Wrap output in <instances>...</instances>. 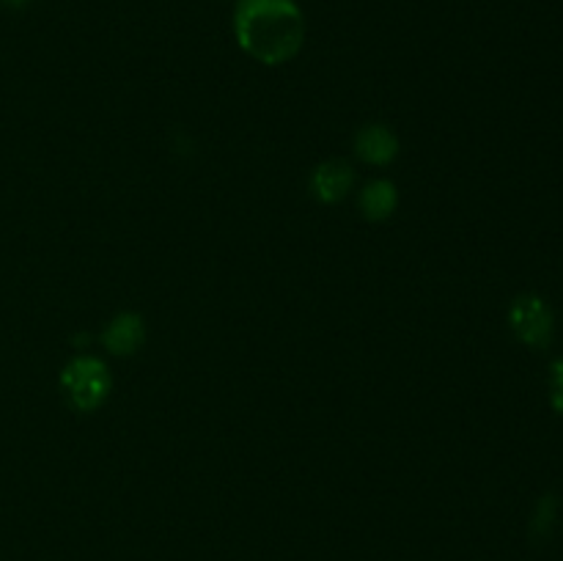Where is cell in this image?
I'll return each mask as SVG.
<instances>
[{
  "label": "cell",
  "mask_w": 563,
  "mask_h": 561,
  "mask_svg": "<svg viewBox=\"0 0 563 561\" xmlns=\"http://www.w3.org/2000/svg\"><path fill=\"white\" fill-rule=\"evenodd\" d=\"M234 33L247 55L275 66L300 53L306 22L291 0H240Z\"/></svg>",
  "instance_id": "6da1fadb"
},
{
  "label": "cell",
  "mask_w": 563,
  "mask_h": 561,
  "mask_svg": "<svg viewBox=\"0 0 563 561\" xmlns=\"http://www.w3.org/2000/svg\"><path fill=\"white\" fill-rule=\"evenodd\" d=\"M60 388L75 410L91 413L102 407V402L110 394V372L99 358L82 355L66 363L60 372Z\"/></svg>",
  "instance_id": "7a4b0ae2"
},
{
  "label": "cell",
  "mask_w": 563,
  "mask_h": 561,
  "mask_svg": "<svg viewBox=\"0 0 563 561\" xmlns=\"http://www.w3.org/2000/svg\"><path fill=\"white\" fill-rule=\"evenodd\" d=\"M509 324L522 344L544 350L553 339V311L539 295H520L509 308Z\"/></svg>",
  "instance_id": "3957f363"
},
{
  "label": "cell",
  "mask_w": 563,
  "mask_h": 561,
  "mask_svg": "<svg viewBox=\"0 0 563 561\" xmlns=\"http://www.w3.org/2000/svg\"><path fill=\"white\" fill-rule=\"evenodd\" d=\"M355 185V170L344 160H328L311 176V193L322 204H339Z\"/></svg>",
  "instance_id": "277c9868"
},
{
  "label": "cell",
  "mask_w": 563,
  "mask_h": 561,
  "mask_svg": "<svg viewBox=\"0 0 563 561\" xmlns=\"http://www.w3.org/2000/svg\"><path fill=\"white\" fill-rule=\"evenodd\" d=\"M355 154L363 163L388 165L390 160H396V154H399V141H396L394 132L383 124L361 127V132L355 135Z\"/></svg>",
  "instance_id": "5b68a950"
},
{
  "label": "cell",
  "mask_w": 563,
  "mask_h": 561,
  "mask_svg": "<svg viewBox=\"0 0 563 561\" xmlns=\"http://www.w3.org/2000/svg\"><path fill=\"white\" fill-rule=\"evenodd\" d=\"M104 346L113 355H135L141 344L146 341V328L137 314H119L102 333Z\"/></svg>",
  "instance_id": "8992f818"
},
{
  "label": "cell",
  "mask_w": 563,
  "mask_h": 561,
  "mask_svg": "<svg viewBox=\"0 0 563 561\" xmlns=\"http://www.w3.org/2000/svg\"><path fill=\"white\" fill-rule=\"evenodd\" d=\"M396 201H399L396 187L385 179L372 182L361 193V209L368 220H385L388 215H394Z\"/></svg>",
  "instance_id": "52a82bcc"
},
{
  "label": "cell",
  "mask_w": 563,
  "mask_h": 561,
  "mask_svg": "<svg viewBox=\"0 0 563 561\" xmlns=\"http://www.w3.org/2000/svg\"><path fill=\"white\" fill-rule=\"evenodd\" d=\"M555 512H559V504H555L553 495H548V498L539 501L537 515H533V531L548 534L555 522Z\"/></svg>",
  "instance_id": "ba28073f"
},
{
  "label": "cell",
  "mask_w": 563,
  "mask_h": 561,
  "mask_svg": "<svg viewBox=\"0 0 563 561\" xmlns=\"http://www.w3.org/2000/svg\"><path fill=\"white\" fill-rule=\"evenodd\" d=\"M550 402L563 416V358L553 363V372H550Z\"/></svg>",
  "instance_id": "9c48e42d"
},
{
  "label": "cell",
  "mask_w": 563,
  "mask_h": 561,
  "mask_svg": "<svg viewBox=\"0 0 563 561\" xmlns=\"http://www.w3.org/2000/svg\"><path fill=\"white\" fill-rule=\"evenodd\" d=\"M5 6H11V9H22V6L27 3V0H3Z\"/></svg>",
  "instance_id": "30bf717a"
}]
</instances>
